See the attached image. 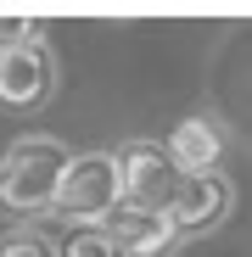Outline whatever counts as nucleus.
<instances>
[{
	"mask_svg": "<svg viewBox=\"0 0 252 257\" xmlns=\"http://www.w3.org/2000/svg\"><path fill=\"white\" fill-rule=\"evenodd\" d=\"M67 162H73V151H67L62 140H51V135H23V140H12V151L0 157V207L17 212V218H39V212H51Z\"/></svg>",
	"mask_w": 252,
	"mask_h": 257,
	"instance_id": "obj_1",
	"label": "nucleus"
},
{
	"mask_svg": "<svg viewBox=\"0 0 252 257\" xmlns=\"http://www.w3.org/2000/svg\"><path fill=\"white\" fill-rule=\"evenodd\" d=\"M118 201H123V190H118V157L112 151H84V157L67 162L51 212L67 218V224H78V229H101Z\"/></svg>",
	"mask_w": 252,
	"mask_h": 257,
	"instance_id": "obj_2",
	"label": "nucleus"
},
{
	"mask_svg": "<svg viewBox=\"0 0 252 257\" xmlns=\"http://www.w3.org/2000/svg\"><path fill=\"white\" fill-rule=\"evenodd\" d=\"M112 157H118V190H123V201L146 207V212H168V201H174V190L185 179L180 168L168 162V151L151 146V140H135V146H123Z\"/></svg>",
	"mask_w": 252,
	"mask_h": 257,
	"instance_id": "obj_3",
	"label": "nucleus"
},
{
	"mask_svg": "<svg viewBox=\"0 0 252 257\" xmlns=\"http://www.w3.org/2000/svg\"><path fill=\"white\" fill-rule=\"evenodd\" d=\"M230 207H235V185L224 174H185L162 218L174 224V235H202V229L224 224Z\"/></svg>",
	"mask_w": 252,
	"mask_h": 257,
	"instance_id": "obj_4",
	"label": "nucleus"
},
{
	"mask_svg": "<svg viewBox=\"0 0 252 257\" xmlns=\"http://www.w3.org/2000/svg\"><path fill=\"white\" fill-rule=\"evenodd\" d=\"M56 90V62H51V45L34 39V45H17V51H0V106L12 112H28Z\"/></svg>",
	"mask_w": 252,
	"mask_h": 257,
	"instance_id": "obj_5",
	"label": "nucleus"
},
{
	"mask_svg": "<svg viewBox=\"0 0 252 257\" xmlns=\"http://www.w3.org/2000/svg\"><path fill=\"white\" fill-rule=\"evenodd\" d=\"M107 240L118 246V257H162L168 246H174V224L162 218V212H146V207H129V201H118L107 212Z\"/></svg>",
	"mask_w": 252,
	"mask_h": 257,
	"instance_id": "obj_6",
	"label": "nucleus"
},
{
	"mask_svg": "<svg viewBox=\"0 0 252 257\" xmlns=\"http://www.w3.org/2000/svg\"><path fill=\"white\" fill-rule=\"evenodd\" d=\"M162 151H168V162H174L180 174H213V162H219V151H224V135H219L207 117H185Z\"/></svg>",
	"mask_w": 252,
	"mask_h": 257,
	"instance_id": "obj_7",
	"label": "nucleus"
},
{
	"mask_svg": "<svg viewBox=\"0 0 252 257\" xmlns=\"http://www.w3.org/2000/svg\"><path fill=\"white\" fill-rule=\"evenodd\" d=\"M56 257H118V246L107 240V229H73V240L56 246Z\"/></svg>",
	"mask_w": 252,
	"mask_h": 257,
	"instance_id": "obj_8",
	"label": "nucleus"
},
{
	"mask_svg": "<svg viewBox=\"0 0 252 257\" xmlns=\"http://www.w3.org/2000/svg\"><path fill=\"white\" fill-rule=\"evenodd\" d=\"M0 257H56V246L34 229H17V235H0Z\"/></svg>",
	"mask_w": 252,
	"mask_h": 257,
	"instance_id": "obj_9",
	"label": "nucleus"
},
{
	"mask_svg": "<svg viewBox=\"0 0 252 257\" xmlns=\"http://www.w3.org/2000/svg\"><path fill=\"white\" fill-rule=\"evenodd\" d=\"M34 39H39V23L34 17H0V51H17V45H34Z\"/></svg>",
	"mask_w": 252,
	"mask_h": 257,
	"instance_id": "obj_10",
	"label": "nucleus"
}]
</instances>
